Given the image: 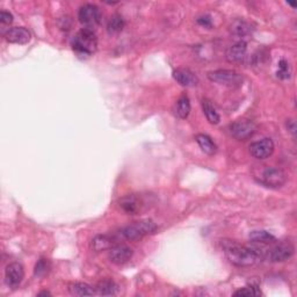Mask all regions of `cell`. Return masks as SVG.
I'll return each mask as SVG.
<instances>
[{"mask_svg": "<svg viewBox=\"0 0 297 297\" xmlns=\"http://www.w3.org/2000/svg\"><path fill=\"white\" fill-rule=\"evenodd\" d=\"M224 252L226 258L237 267H248L254 265L260 259V254L254 248L243 246L231 241H224Z\"/></svg>", "mask_w": 297, "mask_h": 297, "instance_id": "6da1fadb", "label": "cell"}, {"mask_svg": "<svg viewBox=\"0 0 297 297\" xmlns=\"http://www.w3.org/2000/svg\"><path fill=\"white\" fill-rule=\"evenodd\" d=\"M71 46L78 56L88 57L95 53L96 47H98L95 33L91 28H83L73 36Z\"/></svg>", "mask_w": 297, "mask_h": 297, "instance_id": "7a4b0ae2", "label": "cell"}, {"mask_svg": "<svg viewBox=\"0 0 297 297\" xmlns=\"http://www.w3.org/2000/svg\"><path fill=\"white\" fill-rule=\"evenodd\" d=\"M156 231H157V224L154 221L140 220L122 229V235L129 240H138L146 236L154 235Z\"/></svg>", "mask_w": 297, "mask_h": 297, "instance_id": "3957f363", "label": "cell"}, {"mask_svg": "<svg viewBox=\"0 0 297 297\" xmlns=\"http://www.w3.org/2000/svg\"><path fill=\"white\" fill-rule=\"evenodd\" d=\"M208 78L214 83L229 87H239L243 83L241 74L233 70H216L208 73Z\"/></svg>", "mask_w": 297, "mask_h": 297, "instance_id": "277c9868", "label": "cell"}, {"mask_svg": "<svg viewBox=\"0 0 297 297\" xmlns=\"http://www.w3.org/2000/svg\"><path fill=\"white\" fill-rule=\"evenodd\" d=\"M260 183L270 188H280L287 183V174L277 167H265L260 176Z\"/></svg>", "mask_w": 297, "mask_h": 297, "instance_id": "5b68a950", "label": "cell"}, {"mask_svg": "<svg viewBox=\"0 0 297 297\" xmlns=\"http://www.w3.org/2000/svg\"><path fill=\"white\" fill-rule=\"evenodd\" d=\"M78 19L86 28L93 29L95 26H98L101 21V12H100L99 7L92 4H86V5L81 6L78 13Z\"/></svg>", "mask_w": 297, "mask_h": 297, "instance_id": "8992f818", "label": "cell"}, {"mask_svg": "<svg viewBox=\"0 0 297 297\" xmlns=\"http://www.w3.org/2000/svg\"><path fill=\"white\" fill-rule=\"evenodd\" d=\"M255 130H257V125L254 124V122H252L251 120H246V118H241V120L233 122L230 125L231 135L239 140L248 139L250 137L253 136Z\"/></svg>", "mask_w": 297, "mask_h": 297, "instance_id": "52a82bcc", "label": "cell"}, {"mask_svg": "<svg viewBox=\"0 0 297 297\" xmlns=\"http://www.w3.org/2000/svg\"><path fill=\"white\" fill-rule=\"evenodd\" d=\"M25 277V269L21 263L12 262L5 269V280L9 287L16 289Z\"/></svg>", "mask_w": 297, "mask_h": 297, "instance_id": "ba28073f", "label": "cell"}, {"mask_svg": "<svg viewBox=\"0 0 297 297\" xmlns=\"http://www.w3.org/2000/svg\"><path fill=\"white\" fill-rule=\"evenodd\" d=\"M274 142L270 138H263L258 142L252 143L250 145V152L254 158L257 159H266L269 156L273 155L274 152Z\"/></svg>", "mask_w": 297, "mask_h": 297, "instance_id": "9c48e42d", "label": "cell"}, {"mask_svg": "<svg viewBox=\"0 0 297 297\" xmlns=\"http://www.w3.org/2000/svg\"><path fill=\"white\" fill-rule=\"evenodd\" d=\"M132 254H133L132 250L129 246H127V245L116 244L109 250L108 257L113 263H116V265H123V263H127L129 260L132 258Z\"/></svg>", "mask_w": 297, "mask_h": 297, "instance_id": "30bf717a", "label": "cell"}, {"mask_svg": "<svg viewBox=\"0 0 297 297\" xmlns=\"http://www.w3.org/2000/svg\"><path fill=\"white\" fill-rule=\"evenodd\" d=\"M294 254V246L290 243H281L269 252V260L273 262H282L290 259Z\"/></svg>", "mask_w": 297, "mask_h": 297, "instance_id": "8fae6325", "label": "cell"}, {"mask_svg": "<svg viewBox=\"0 0 297 297\" xmlns=\"http://www.w3.org/2000/svg\"><path fill=\"white\" fill-rule=\"evenodd\" d=\"M4 35H5L7 42L16 44H26L32 39L31 32L24 27L10 28Z\"/></svg>", "mask_w": 297, "mask_h": 297, "instance_id": "7c38bea8", "label": "cell"}, {"mask_svg": "<svg viewBox=\"0 0 297 297\" xmlns=\"http://www.w3.org/2000/svg\"><path fill=\"white\" fill-rule=\"evenodd\" d=\"M173 78L181 85V86H186V87L196 86L199 83L198 77H196L195 73L192 72L189 69L174 70Z\"/></svg>", "mask_w": 297, "mask_h": 297, "instance_id": "4fadbf2b", "label": "cell"}, {"mask_svg": "<svg viewBox=\"0 0 297 297\" xmlns=\"http://www.w3.org/2000/svg\"><path fill=\"white\" fill-rule=\"evenodd\" d=\"M247 53V44L244 41H239L226 50L225 57L229 62H240L243 61Z\"/></svg>", "mask_w": 297, "mask_h": 297, "instance_id": "5bb4252c", "label": "cell"}, {"mask_svg": "<svg viewBox=\"0 0 297 297\" xmlns=\"http://www.w3.org/2000/svg\"><path fill=\"white\" fill-rule=\"evenodd\" d=\"M115 245H116V240L107 235H98L92 239V248L96 252L110 250Z\"/></svg>", "mask_w": 297, "mask_h": 297, "instance_id": "9a60e30c", "label": "cell"}, {"mask_svg": "<svg viewBox=\"0 0 297 297\" xmlns=\"http://www.w3.org/2000/svg\"><path fill=\"white\" fill-rule=\"evenodd\" d=\"M120 207L127 214L135 215L139 210L140 201L136 195H127L120 200Z\"/></svg>", "mask_w": 297, "mask_h": 297, "instance_id": "2e32d148", "label": "cell"}, {"mask_svg": "<svg viewBox=\"0 0 297 297\" xmlns=\"http://www.w3.org/2000/svg\"><path fill=\"white\" fill-rule=\"evenodd\" d=\"M195 140L198 142L199 146L201 147V150L207 155H215L217 151V146L216 144L214 143V140L211 139L210 136L206 135V133H199L196 135Z\"/></svg>", "mask_w": 297, "mask_h": 297, "instance_id": "e0dca14e", "label": "cell"}, {"mask_svg": "<svg viewBox=\"0 0 297 297\" xmlns=\"http://www.w3.org/2000/svg\"><path fill=\"white\" fill-rule=\"evenodd\" d=\"M95 290L99 295L114 296L118 292V285L113 280H102L96 284Z\"/></svg>", "mask_w": 297, "mask_h": 297, "instance_id": "ac0fdd59", "label": "cell"}, {"mask_svg": "<svg viewBox=\"0 0 297 297\" xmlns=\"http://www.w3.org/2000/svg\"><path fill=\"white\" fill-rule=\"evenodd\" d=\"M70 294L73 296H93L95 294V290L90 284L84 283V282H76L69 285Z\"/></svg>", "mask_w": 297, "mask_h": 297, "instance_id": "d6986e66", "label": "cell"}, {"mask_svg": "<svg viewBox=\"0 0 297 297\" xmlns=\"http://www.w3.org/2000/svg\"><path fill=\"white\" fill-rule=\"evenodd\" d=\"M230 31L235 36L244 37L250 35L252 33V27L248 22L244 20H236L233 21L231 26H230Z\"/></svg>", "mask_w": 297, "mask_h": 297, "instance_id": "ffe728a7", "label": "cell"}, {"mask_svg": "<svg viewBox=\"0 0 297 297\" xmlns=\"http://www.w3.org/2000/svg\"><path fill=\"white\" fill-rule=\"evenodd\" d=\"M202 109H203V113L206 115L207 120L209 121V123L211 124H218L221 121V117H220V114L217 113V110L215 109V107L213 106V103H211L209 100L204 99L202 101Z\"/></svg>", "mask_w": 297, "mask_h": 297, "instance_id": "44dd1931", "label": "cell"}, {"mask_svg": "<svg viewBox=\"0 0 297 297\" xmlns=\"http://www.w3.org/2000/svg\"><path fill=\"white\" fill-rule=\"evenodd\" d=\"M189 113H191V101L187 95L180 96V99L177 101L176 106V115L181 120L188 117Z\"/></svg>", "mask_w": 297, "mask_h": 297, "instance_id": "7402d4cb", "label": "cell"}, {"mask_svg": "<svg viewBox=\"0 0 297 297\" xmlns=\"http://www.w3.org/2000/svg\"><path fill=\"white\" fill-rule=\"evenodd\" d=\"M250 239L254 241V243L259 244H270L276 240L272 233L265 231V230H255V231H252L250 233Z\"/></svg>", "mask_w": 297, "mask_h": 297, "instance_id": "603a6c76", "label": "cell"}, {"mask_svg": "<svg viewBox=\"0 0 297 297\" xmlns=\"http://www.w3.org/2000/svg\"><path fill=\"white\" fill-rule=\"evenodd\" d=\"M124 28V20L121 16H113L110 18V20L107 25V32L109 34L114 35V34H118V33L122 32V29Z\"/></svg>", "mask_w": 297, "mask_h": 297, "instance_id": "cb8c5ba5", "label": "cell"}, {"mask_svg": "<svg viewBox=\"0 0 297 297\" xmlns=\"http://www.w3.org/2000/svg\"><path fill=\"white\" fill-rule=\"evenodd\" d=\"M49 269H50V262L48 261V259L41 258L39 261L36 262L35 268H34V274L37 277L44 276L46 274H48V272H49Z\"/></svg>", "mask_w": 297, "mask_h": 297, "instance_id": "d4e9b609", "label": "cell"}, {"mask_svg": "<svg viewBox=\"0 0 297 297\" xmlns=\"http://www.w3.org/2000/svg\"><path fill=\"white\" fill-rule=\"evenodd\" d=\"M235 296H260L261 295V290H260V288L258 285H254V284H251V285H247V287L245 288H241L239 290L235 291Z\"/></svg>", "mask_w": 297, "mask_h": 297, "instance_id": "484cf974", "label": "cell"}, {"mask_svg": "<svg viewBox=\"0 0 297 297\" xmlns=\"http://www.w3.org/2000/svg\"><path fill=\"white\" fill-rule=\"evenodd\" d=\"M290 66L289 63L285 59H281L278 62V70H277V77L280 79H289L290 78Z\"/></svg>", "mask_w": 297, "mask_h": 297, "instance_id": "4316f807", "label": "cell"}, {"mask_svg": "<svg viewBox=\"0 0 297 297\" xmlns=\"http://www.w3.org/2000/svg\"><path fill=\"white\" fill-rule=\"evenodd\" d=\"M0 22H2L3 26L11 25L13 22V16L10 12L2 11V12H0Z\"/></svg>", "mask_w": 297, "mask_h": 297, "instance_id": "83f0119b", "label": "cell"}, {"mask_svg": "<svg viewBox=\"0 0 297 297\" xmlns=\"http://www.w3.org/2000/svg\"><path fill=\"white\" fill-rule=\"evenodd\" d=\"M198 24L203 26V27L209 28V27H211V19H210V17H208V16L200 17L198 19Z\"/></svg>", "mask_w": 297, "mask_h": 297, "instance_id": "f1b7e54d", "label": "cell"}, {"mask_svg": "<svg viewBox=\"0 0 297 297\" xmlns=\"http://www.w3.org/2000/svg\"><path fill=\"white\" fill-rule=\"evenodd\" d=\"M287 129L289 130V132L291 133L292 136L296 135V122L294 120H288L287 121Z\"/></svg>", "mask_w": 297, "mask_h": 297, "instance_id": "f546056e", "label": "cell"}, {"mask_svg": "<svg viewBox=\"0 0 297 297\" xmlns=\"http://www.w3.org/2000/svg\"><path fill=\"white\" fill-rule=\"evenodd\" d=\"M51 294L49 291H42V292H39V294H37V296H50Z\"/></svg>", "mask_w": 297, "mask_h": 297, "instance_id": "4dcf8cb0", "label": "cell"}, {"mask_svg": "<svg viewBox=\"0 0 297 297\" xmlns=\"http://www.w3.org/2000/svg\"><path fill=\"white\" fill-rule=\"evenodd\" d=\"M288 4H289V5H290V6H292V7H296V4H295V3H288Z\"/></svg>", "mask_w": 297, "mask_h": 297, "instance_id": "1f68e13d", "label": "cell"}]
</instances>
